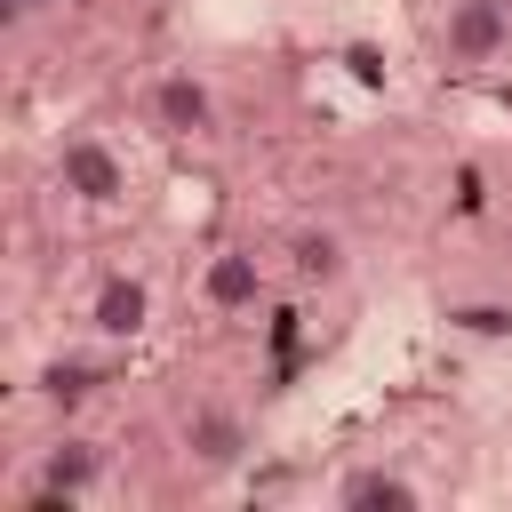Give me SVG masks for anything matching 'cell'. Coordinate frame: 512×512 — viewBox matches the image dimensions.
Segmentation results:
<instances>
[{
	"label": "cell",
	"mask_w": 512,
	"mask_h": 512,
	"mask_svg": "<svg viewBox=\"0 0 512 512\" xmlns=\"http://www.w3.org/2000/svg\"><path fill=\"white\" fill-rule=\"evenodd\" d=\"M144 120H152L160 136H176V144H208V136L224 128V112H216V88H208L192 64H176V72H160V80H152V96H144Z\"/></svg>",
	"instance_id": "obj_3"
},
{
	"label": "cell",
	"mask_w": 512,
	"mask_h": 512,
	"mask_svg": "<svg viewBox=\"0 0 512 512\" xmlns=\"http://www.w3.org/2000/svg\"><path fill=\"white\" fill-rule=\"evenodd\" d=\"M56 8H64V0H0L8 24H40V16H56Z\"/></svg>",
	"instance_id": "obj_12"
},
{
	"label": "cell",
	"mask_w": 512,
	"mask_h": 512,
	"mask_svg": "<svg viewBox=\"0 0 512 512\" xmlns=\"http://www.w3.org/2000/svg\"><path fill=\"white\" fill-rule=\"evenodd\" d=\"M104 384V368L96 360H48V376H40V392L56 400V408H72V400H88Z\"/></svg>",
	"instance_id": "obj_10"
},
{
	"label": "cell",
	"mask_w": 512,
	"mask_h": 512,
	"mask_svg": "<svg viewBox=\"0 0 512 512\" xmlns=\"http://www.w3.org/2000/svg\"><path fill=\"white\" fill-rule=\"evenodd\" d=\"M288 272H296L304 288H336V280L352 272V240H344L336 224H304V232H288Z\"/></svg>",
	"instance_id": "obj_9"
},
{
	"label": "cell",
	"mask_w": 512,
	"mask_h": 512,
	"mask_svg": "<svg viewBox=\"0 0 512 512\" xmlns=\"http://www.w3.org/2000/svg\"><path fill=\"white\" fill-rule=\"evenodd\" d=\"M104 488V440H88V432H56L48 448H40V464H32V480H24V512H72V504H88Z\"/></svg>",
	"instance_id": "obj_1"
},
{
	"label": "cell",
	"mask_w": 512,
	"mask_h": 512,
	"mask_svg": "<svg viewBox=\"0 0 512 512\" xmlns=\"http://www.w3.org/2000/svg\"><path fill=\"white\" fill-rule=\"evenodd\" d=\"M512 48V0H448L440 8V64L480 72Z\"/></svg>",
	"instance_id": "obj_2"
},
{
	"label": "cell",
	"mask_w": 512,
	"mask_h": 512,
	"mask_svg": "<svg viewBox=\"0 0 512 512\" xmlns=\"http://www.w3.org/2000/svg\"><path fill=\"white\" fill-rule=\"evenodd\" d=\"M328 504H336V512H416L424 488H416L400 464H352V472H336Z\"/></svg>",
	"instance_id": "obj_7"
},
{
	"label": "cell",
	"mask_w": 512,
	"mask_h": 512,
	"mask_svg": "<svg viewBox=\"0 0 512 512\" xmlns=\"http://www.w3.org/2000/svg\"><path fill=\"white\" fill-rule=\"evenodd\" d=\"M88 336L96 344H136L144 328H152V280L144 272H104L96 288H88Z\"/></svg>",
	"instance_id": "obj_5"
},
{
	"label": "cell",
	"mask_w": 512,
	"mask_h": 512,
	"mask_svg": "<svg viewBox=\"0 0 512 512\" xmlns=\"http://www.w3.org/2000/svg\"><path fill=\"white\" fill-rule=\"evenodd\" d=\"M448 328H464V336H512V304H456Z\"/></svg>",
	"instance_id": "obj_11"
},
{
	"label": "cell",
	"mask_w": 512,
	"mask_h": 512,
	"mask_svg": "<svg viewBox=\"0 0 512 512\" xmlns=\"http://www.w3.org/2000/svg\"><path fill=\"white\" fill-rule=\"evenodd\" d=\"M200 304H208V312H256V304H264V264H256V248H216L208 272H200Z\"/></svg>",
	"instance_id": "obj_8"
},
{
	"label": "cell",
	"mask_w": 512,
	"mask_h": 512,
	"mask_svg": "<svg viewBox=\"0 0 512 512\" xmlns=\"http://www.w3.org/2000/svg\"><path fill=\"white\" fill-rule=\"evenodd\" d=\"M56 184H64L80 208H120V200H128V160H120L104 136L80 128V136L56 144Z\"/></svg>",
	"instance_id": "obj_4"
},
{
	"label": "cell",
	"mask_w": 512,
	"mask_h": 512,
	"mask_svg": "<svg viewBox=\"0 0 512 512\" xmlns=\"http://www.w3.org/2000/svg\"><path fill=\"white\" fill-rule=\"evenodd\" d=\"M176 440H184V464H192V472H232V464L248 456V424H240L224 400H192V408L176 416Z\"/></svg>",
	"instance_id": "obj_6"
}]
</instances>
